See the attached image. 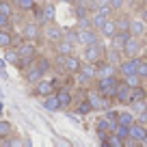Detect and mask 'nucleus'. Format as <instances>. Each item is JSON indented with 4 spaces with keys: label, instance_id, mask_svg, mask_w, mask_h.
Returning a JSON list of instances; mask_svg holds the SVG:
<instances>
[{
    "label": "nucleus",
    "instance_id": "f257e3e1",
    "mask_svg": "<svg viewBox=\"0 0 147 147\" xmlns=\"http://www.w3.org/2000/svg\"><path fill=\"white\" fill-rule=\"evenodd\" d=\"M119 78L117 76H106V78H97V84H95V89L102 93V95H106V97H110V100H115V95H117V89H119Z\"/></svg>",
    "mask_w": 147,
    "mask_h": 147
},
{
    "label": "nucleus",
    "instance_id": "f03ea898",
    "mask_svg": "<svg viewBox=\"0 0 147 147\" xmlns=\"http://www.w3.org/2000/svg\"><path fill=\"white\" fill-rule=\"evenodd\" d=\"M104 54H106V46L102 43V39L95 41V43L84 46V61H87V63H100V61L104 59Z\"/></svg>",
    "mask_w": 147,
    "mask_h": 147
},
{
    "label": "nucleus",
    "instance_id": "7ed1b4c3",
    "mask_svg": "<svg viewBox=\"0 0 147 147\" xmlns=\"http://www.w3.org/2000/svg\"><path fill=\"white\" fill-rule=\"evenodd\" d=\"M78 76V82L80 84H91V82H97V63H87L84 61L80 71L76 74Z\"/></svg>",
    "mask_w": 147,
    "mask_h": 147
},
{
    "label": "nucleus",
    "instance_id": "20e7f679",
    "mask_svg": "<svg viewBox=\"0 0 147 147\" xmlns=\"http://www.w3.org/2000/svg\"><path fill=\"white\" fill-rule=\"evenodd\" d=\"M141 61L138 56H125L119 63V74L121 76H130V74H138V67H141Z\"/></svg>",
    "mask_w": 147,
    "mask_h": 147
},
{
    "label": "nucleus",
    "instance_id": "39448f33",
    "mask_svg": "<svg viewBox=\"0 0 147 147\" xmlns=\"http://www.w3.org/2000/svg\"><path fill=\"white\" fill-rule=\"evenodd\" d=\"M89 102H91V106H93V110H108L110 108V97H106V95H102L100 91H89V97H87Z\"/></svg>",
    "mask_w": 147,
    "mask_h": 147
},
{
    "label": "nucleus",
    "instance_id": "423d86ee",
    "mask_svg": "<svg viewBox=\"0 0 147 147\" xmlns=\"http://www.w3.org/2000/svg\"><path fill=\"white\" fill-rule=\"evenodd\" d=\"M32 93H35V95H39V97H48V95H52V93H56V82H54V80L41 78L39 82H35Z\"/></svg>",
    "mask_w": 147,
    "mask_h": 147
},
{
    "label": "nucleus",
    "instance_id": "0eeeda50",
    "mask_svg": "<svg viewBox=\"0 0 147 147\" xmlns=\"http://www.w3.org/2000/svg\"><path fill=\"white\" fill-rule=\"evenodd\" d=\"M78 39H80V46H89V43H95V41H100V30H95L93 26L78 28Z\"/></svg>",
    "mask_w": 147,
    "mask_h": 147
},
{
    "label": "nucleus",
    "instance_id": "6e6552de",
    "mask_svg": "<svg viewBox=\"0 0 147 147\" xmlns=\"http://www.w3.org/2000/svg\"><path fill=\"white\" fill-rule=\"evenodd\" d=\"M43 37H46L48 41H52V43H59L65 37V28H61V26H56L54 22H50V24H46V28H43Z\"/></svg>",
    "mask_w": 147,
    "mask_h": 147
},
{
    "label": "nucleus",
    "instance_id": "1a4fd4ad",
    "mask_svg": "<svg viewBox=\"0 0 147 147\" xmlns=\"http://www.w3.org/2000/svg\"><path fill=\"white\" fill-rule=\"evenodd\" d=\"M41 24L39 22H28V24H24V28H22V39H28V41H37L39 37H41Z\"/></svg>",
    "mask_w": 147,
    "mask_h": 147
},
{
    "label": "nucleus",
    "instance_id": "9d476101",
    "mask_svg": "<svg viewBox=\"0 0 147 147\" xmlns=\"http://www.w3.org/2000/svg\"><path fill=\"white\" fill-rule=\"evenodd\" d=\"M121 50H123V54H125V56H138V54H141V50H143L141 37H136V35H130V39L125 41V46L121 48Z\"/></svg>",
    "mask_w": 147,
    "mask_h": 147
},
{
    "label": "nucleus",
    "instance_id": "9b49d317",
    "mask_svg": "<svg viewBox=\"0 0 147 147\" xmlns=\"http://www.w3.org/2000/svg\"><path fill=\"white\" fill-rule=\"evenodd\" d=\"M18 50H20V54H22V59H32V61H37V46H35V41L24 39V41L18 43Z\"/></svg>",
    "mask_w": 147,
    "mask_h": 147
},
{
    "label": "nucleus",
    "instance_id": "f8f14e48",
    "mask_svg": "<svg viewBox=\"0 0 147 147\" xmlns=\"http://www.w3.org/2000/svg\"><path fill=\"white\" fill-rule=\"evenodd\" d=\"M80 67H82V59L76 54H67V59H65V65H63V71L67 74H78Z\"/></svg>",
    "mask_w": 147,
    "mask_h": 147
},
{
    "label": "nucleus",
    "instance_id": "ddd939ff",
    "mask_svg": "<svg viewBox=\"0 0 147 147\" xmlns=\"http://www.w3.org/2000/svg\"><path fill=\"white\" fill-rule=\"evenodd\" d=\"M147 136V125L141 123V121H134L132 125H130V138H134V141L141 145V141Z\"/></svg>",
    "mask_w": 147,
    "mask_h": 147
},
{
    "label": "nucleus",
    "instance_id": "4468645a",
    "mask_svg": "<svg viewBox=\"0 0 147 147\" xmlns=\"http://www.w3.org/2000/svg\"><path fill=\"white\" fill-rule=\"evenodd\" d=\"M115 100L119 102V104H132V87H128L125 82H121L119 89H117Z\"/></svg>",
    "mask_w": 147,
    "mask_h": 147
},
{
    "label": "nucleus",
    "instance_id": "2eb2a0df",
    "mask_svg": "<svg viewBox=\"0 0 147 147\" xmlns=\"http://www.w3.org/2000/svg\"><path fill=\"white\" fill-rule=\"evenodd\" d=\"M121 54H123V50H121V48L110 46V48H106V54H104V59L108 61V63H113V65H117V67H119V63L123 61V59H121Z\"/></svg>",
    "mask_w": 147,
    "mask_h": 147
},
{
    "label": "nucleus",
    "instance_id": "dca6fc26",
    "mask_svg": "<svg viewBox=\"0 0 147 147\" xmlns=\"http://www.w3.org/2000/svg\"><path fill=\"white\" fill-rule=\"evenodd\" d=\"M117 30H119V28H117V20H106L104 22V26H102V30H100V35L104 37V39H113V37L117 35Z\"/></svg>",
    "mask_w": 147,
    "mask_h": 147
},
{
    "label": "nucleus",
    "instance_id": "f3484780",
    "mask_svg": "<svg viewBox=\"0 0 147 147\" xmlns=\"http://www.w3.org/2000/svg\"><path fill=\"white\" fill-rule=\"evenodd\" d=\"M41 106H43L46 110H50V113H56V110H63V106H61V102H59V97H56V93H52V95L43 97Z\"/></svg>",
    "mask_w": 147,
    "mask_h": 147
},
{
    "label": "nucleus",
    "instance_id": "a211bd4d",
    "mask_svg": "<svg viewBox=\"0 0 147 147\" xmlns=\"http://www.w3.org/2000/svg\"><path fill=\"white\" fill-rule=\"evenodd\" d=\"M43 76H46V71H43L39 65H32V67L26 71V82H28V84H35V82H39Z\"/></svg>",
    "mask_w": 147,
    "mask_h": 147
},
{
    "label": "nucleus",
    "instance_id": "6ab92c4d",
    "mask_svg": "<svg viewBox=\"0 0 147 147\" xmlns=\"http://www.w3.org/2000/svg\"><path fill=\"white\" fill-rule=\"evenodd\" d=\"M147 30V22L143 18H132V24H130V32L136 37H143Z\"/></svg>",
    "mask_w": 147,
    "mask_h": 147
},
{
    "label": "nucleus",
    "instance_id": "aec40b11",
    "mask_svg": "<svg viewBox=\"0 0 147 147\" xmlns=\"http://www.w3.org/2000/svg\"><path fill=\"white\" fill-rule=\"evenodd\" d=\"M130 35H132L130 30H117V35L110 39V46H115V48H123V46H125V41L130 39Z\"/></svg>",
    "mask_w": 147,
    "mask_h": 147
},
{
    "label": "nucleus",
    "instance_id": "412c9836",
    "mask_svg": "<svg viewBox=\"0 0 147 147\" xmlns=\"http://www.w3.org/2000/svg\"><path fill=\"white\" fill-rule=\"evenodd\" d=\"M106 20H108V15L97 9V11H93V15H91V26L95 28V30H102V26H104Z\"/></svg>",
    "mask_w": 147,
    "mask_h": 147
},
{
    "label": "nucleus",
    "instance_id": "4be33fe9",
    "mask_svg": "<svg viewBox=\"0 0 147 147\" xmlns=\"http://www.w3.org/2000/svg\"><path fill=\"white\" fill-rule=\"evenodd\" d=\"M56 97H59V102H61V106H63V108H67V106L74 102V97H71V93H69L67 87H61L59 91H56Z\"/></svg>",
    "mask_w": 147,
    "mask_h": 147
},
{
    "label": "nucleus",
    "instance_id": "5701e85b",
    "mask_svg": "<svg viewBox=\"0 0 147 147\" xmlns=\"http://www.w3.org/2000/svg\"><path fill=\"white\" fill-rule=\"evenodd\" d=\"M13 43H15V39L9 32V28H0V48H11Z\"/></svg>",
    "mask_w": 147,
    "mask_h": 147
},
{
    "label": "nucleus",
    "instance_id": "b1692460",
    "mask_svg": "<svg viewBox=\"0 0 147 147\" xmlns=\"http://www.w3.org/2000/svg\"><path fill=\"white\" fill-rule=\"evenodd\" d=\"M20 59H22V54H20V50L15 48V50H11V48H5V61L11 65H18Z\"/></svg>",
    "mask_w": 147,
    "mask_h": 147
},
{
    "label": "nucleus",
    "instance_id": "393cba45",
    "mask_svg": "<svg viewBox=\"0 0 147 147\" xmlns=\"http://www.w3.org/2000/svg\"><path fill=\"white\" fill-rule=\"evenodd\" d=\"M134 121H136V115H134L132 110H121V113H119V123H123V125H132Z\"/></svg>",
    "mask_w": 147,
    "mask_h": 147
},
{
    "label": "nucleus",
    "instance_id": "a878e982",
    "mask_svg": "<svg viewBox=\"0 0 147 147\" xmlns=\"http://www.w3.org/2000/svg\"><path fill=\"white\" fill-rule=\"evenodd\" d=\"M56 52L59 54H74V43H69L67 39H61L56 43Z\"/></svg>",
    "mask_w": 147,
    "mask_h": 147
},
{
    "label": "nucleus",
    "instance_id": "bb28decb",
    "mask_svg": "<svg viewBox=\"0 0 147 147\" xmlns=\"http://www.w3.org/2000/svg\"><path fill=\"white\" fill-rule=\"evenodd\" d=\"M13 5L18 7V9H22V11H32L37 7V2L35 0H13Z\"/></svg>",
    "mask_w": 147,
    "mask_h": 147
},
{
    "label": "nucleus",
    "instance_id": "cd10ccee",
    "mask_svg": "<svg viewBox=\"0 0 147 147\" xmlns=\"http://www.w3.org/2000/svg\"><path fill=\"white\" fill-rule=\"evenodd\" d=\"M136 100H147V87L138 84V87L132 89V102H136Z\"/></svg>",
    "mask_w": 147,
    "mask_h": 147
},
{
    "label": "nucleus",
    "instance_id": "c85d7f7f",
    "mask_svg": "<svg viewBox=\"0 0 147 147\" xmlns=\"http://www.w3.org/2000/svg\"><path fill=\"white\" fill-rule=\"evenodd\" d=\"M123 82L134 89V87H138V84H143V78L138 76V74H130V76H123Z\"/></svg>",
    "mask_w": 147,
    "mask_h": 147
},
{
    "label": "nucleus",
    "instance_id": "c756f323",
    "mask_svg": "<svg viewBox=\"0 0 147 147\" xmlns=\"http://www.w3.org/2000/svg\"><path fill=\"white\" fill-rule=\"evenodd\" d=\"M63 39H67L69 43H74V46H80V39H78V30H74V28H65V37Z\"/></svg>",
    "mask_w": 147,
    "mask_h": 147
},
{
    "label": "nucleus",
    "instance_id": "7c9ffc66",
    "mask_svg": "<svg viewBox=\"0 0 147 147\" xmlns=\"http://www.w3.org/2000/svg\"><path fill=\"white\" fill-rule=\"evenodd\" d=\"M117 20V28L119 30H130V24H132V18L130 15H119V18H115Z\"/></svg>",
    "mask_w": 147,
    "mask_h": 147
},
{
    "label": "nucleus",
    "instance_id": "2f4dec72",
    "mask_svg": "<svg viewBox=\"0 0 147 147\" xmlns=\"http://www.w3.org/2000/svg\"><path fill=\"white\" fill-rule=\"evenodd\" d=\"M54 7L52 5H43V24H50V22H54Z\"/></svg>",
    "mask_w": 147,
    "mask_h": 147
},
{
    "label": "nucleus",
    "instance_id": "473e14b6",
    "mask_svg": "<svg viewBox=\"0 0 147 147\" xmlns=\"http://www.w3.org/2000/svg\"><path fill=\"white\" fill-rule=\"evenodd\" d=\"M132 113L134 115H141V113H145L147 110V100H136V102H132Z\"/></svg>",
    "mask_w": 147,
    "mask_h": 147
},
{
    "label": "nucleus",
    "instance_id": "72a5a7b5",
    "mask_svg": "<svg viewBox=\"0 0 147 147\" xmlns=\"http://www.w3.org/2000/svg\"><path fill=\"white\" fill-rule=\"evenodd\" d=\"M76 110H78V115H89V113L93 110V106H91V102H89V100H82Z\"/></svg>",
    "mask_w": 147,
    "mask_h": 147
},
{
    "label": "nucleus",
    "instance_id": "f704fd0d",
    "mask_svg": "<svg viewBox=\"0 0 147 147\" xmlns=\"http://www.w3.org/2000/svg\"><path fill=\"white\" fill-rule=\"evenodd\" d=\"M113 134H117V136H121V138L125 141V138H130V125H123V123H119V125H117V130H115Z\"/></svg>",
    "mask_w": 147,
    "mask_h": 147
},
{
    "label": "nucleus",
    "instance_id": "c9c22d12",
    "mask_svg": "<svg viewBox=\"0 0 147 147\" xmlns=\"http://www.w3.org/2000/svg\"><path fill=\"white\" fill-rule=\"evenodd\" d=\"M11 132H13V125L7 119H0V134H2V136H11Z\"/></svg>",
    "mask_w": 147,
    "mask_h": 147
},
{
    "label": "nucleus",
    "instance_id": "e433bc0d",
    "mask_svg": "<svg viewBox=\"0 0 147 147\" xmlns=\"http://www.w3.org/2000/svg\"><path fill=\"white\" fill-rule=\"evenodd\" d=\"M106 145H110V147H121V145H125V141H123L121 136H117V134H110L108 141H106Z\"/></svg>",
    "mask_w": 147,
    "mask_h": 147
},
{
    "label": "nucleus",
    "instance_id": "4c0bfd02",
    "mask_svg": "<svg viewBox=\"0 0 147 147\" xmlns=\"http://www.w3.org/2000/svg\"><path fill=\"white\" fill-rule=\"evenodd\" d=\"M0 13L2 15H13V5L11 2H7V0H0Z\"/></svg>",
    "mask_w": 147,
    "mask_h": 147
},
{
    "label": "nucleus",
    "instance_id": "58836bf2",
    "mask_svg": "<svg viewBox=\"0 0 147 147\" xmlns=\"http://www.w3.org/2000/svg\"><path fill=\"white\" fill-rule=\"evenodd\" d=\"M15 145H24V143L18 138H2V143H0V147H15Z\"/></svg>",
    "mask_w": 147,
    "mask_h": 147
},
{
    "label": "nucleus",
    "instance_id": "ea45409f",
    "mask_svg": "<svg viewBox=\"0 0 147 147\" xmlns=\"http://www.w3.org/2000/svg\"><path fill=\"white\" fill-rule=\"evenodd\" d=\"M138 76H141L143 80H147V59L141 61V67H138Z\"/></svg>",
    "mask_w": 147,
    "mask_h": 147
},
{
    "label": "nucleus",
    "instance_id": "a19ab883",
    "mask_svg": "<svg viewBox=\"0 0 147 147\" xmlns=\"http://www.w3.org/2000/svg\"><path fill=\"white\" fill-rule=\"evenodd\" d=\"M110 7H113V11H121L125 7V0H110Z\"/></svg>",
    "mask_w": 147,
    "mask_h": 147
},
{
    "label": "nucleus",
    "instance_id": "79ce46f5",
    "mask_svg": "<svg viewBox=\"0 0 147 147\" xmlns=\"http://www.w3.org/2000/svg\"><path fill=\"white\" fill-rule=\"evenodd\" d=\"M91 26V15H87V18H80L78 20V28H87Z\"/></svg>",
    "mask_w": 147,
    "mask_h": 147
},
{
    "label": "nucleus",
    "instance_id": "37998d69",
    "mask_svg": "<svg viewBox=\"0 0 147 147\" xmlns=\"http://www.w3.org/2000/svg\"><path fill=\"white\" fill-rule=\"evenodd\" d=\"M9 24H11V18L0 13V28H9Z\"/></svg>",
    "mask_w": 147,
    "mask_h": 147
},
{
    "label": "nucleus",
    "instance_id": "c03bdc74",
    "mask_svg": "<svg viewBox=\"0 0 147 147\" xmlns=\"http://www.w3.org/2000/svg\"><path fill=\"white\" fill-rule=\"evenodd\" d=\"M5 63L7 61H0V76H2V78H9V76H7V69H5Z\"/></svg>",
    "mask_w": 147,
    "mask_h": 147
},
{
    "label": "nucleus",
    "instance_id": "a18cd8bd",
    "mask_svg": "<svg viewBox=\"0 0 147 147\" xmlns=\"http://www.w3.org/2000/svg\"><path fill=\"white\" fill-rule=\"evenodd\" d=\"M138 18H143V20H145V22H147V5L143 7V9H141V15H138Z\"/></svg>",
    "mask_w": 147,
    "mask_h": 147
},
{
    "label": "nucleus",
    "instance_id": "49530a36",
    "mask_svg": "<svg viewBox=\"0 0 147 147\" xmlns=\"http://www.w3.org/2000/svg\"><path fill=\"white\" fill-rule=\"evenodd\" d=\"M61 2H67V5H74V2H76V0H61Z\"/></svg>",
    "mask_w": 147,
    "mask_h": 147
},
{
    "label": "nucleus",
    "instance_id": "de8ad7c7",
    "mask_svg": "<svg viewBox=\"0 0 147 147\" xmlns=\"http://www.w3.org/2000/svg\"><path fill=\"white\" fill-rule=\"evenodd\" d=\"M134 2H145V0H134Z\"/></svg>",
    "mask_w": 147,
    "mask_h": 147
},
{
    "label": "nucleus",
    "instance_id": "09e8293b",
    "mask_svg": "<svg viewBox=\"0 0 147 147\" xmlns=\"http://www.w3.org/2000/svg\"><path fill=\"white\" fill-rule=\"evenodd\" d=\"M2 138H5V136H2V134H0V143H2Z\"/></svg>",
    "mask_w": 147,
    "mask_h": 147
},
{
    "label": "nucleus",
    "instance_id": "8fccbe9b",
    "mask_svg": "<svg viewBox=\"0 0 147 147\" xmlns=\"http://www.w3.org/2000/svg\"><path fill=\"white\" fill-rule=\"evenodd\" d=\"M145 59H147V48H145Z\"/></svg>",
    "mask_w": 147,
    "mask_h": 147
},
{
    "label": "nucleus",
    "instance_id": "3c124183",
    "mask_svg": "<svg viewBox=\"0 0 147 147\" xmlns=\"http://www.w3.org/2000/svg\"><path fill=\"white\" fill-rule=\"evenodd\" d=\"M0 110H2V102H0Z\"/></svg>",
    "mask_w": 147,
    "mask_h": 147
},
{
    "label": "nucleus",
    "instance_id": "603ef678",
    "mask_svg": "<svg viewBox=\"0 0 147 147\" xmlns=\"http://www.w3.org/2000/svg\"><path fill=\"white\" fill-rule=\"evenodd\" d=\"M145 5H147V0H145Z\"/></svg>",
    "mask_w": 147,
    "mask_h": 147
},
{
    "label": "nucleus",
    "instance_id": "864d4df0",
    "mask_svg": "<svg viewBox=\"0 0 147 147\" xmlns=\"http://www.w3.org/2000/svg\"><path fill=\"white\" fill-rule=\"evenodd\" d=\"M145 87H147V84H145Z\"/></svg>",
    "mask_w": 147,
    "mask_h": 147
},
{
    "label": "nucleus",
    "instance_id": "5fc2aeb1",
    "mask_svg": "<svg viewBox=\"0 0 147 147\" xmlns=\"http://www.w3.org/2000/svg\"><path fill=\"white\" fill-rule=\"evenodd\" d=\"M145 125H147V123H145Z\"/></svg>",
    "mask_w": 147,
    "mask_h": 147
}]
</instances>
